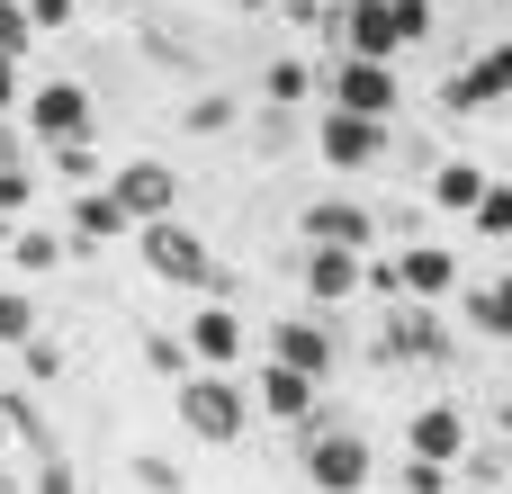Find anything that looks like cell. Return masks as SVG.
<instances>
[{"instance_id":"cell-20","label":"cell","mask_w":512,"mask_h":494,"mask_svg":"<svg viewBox=\"0 0 512 494\" xmlns=\"http://www.w3.org/2000/svg\"><path fill=\"white\" fill-rule=\"evenodd\" d=\"M432 198H441L450 216H477V198H486V171H477V162H441V180H432Z\"/></svg>"},{"instance_id":"cell-23","label":"cell","mask_w":512,"mask_h":494,"mask_svg":"<svg viewBox=\"0 0 512 494\" xmlns=\"http://www.w3.org/2000/svg\"><path fill=\"white\" fill-rule=\"evenodd\" d=\"M180 126H189V135H225V126H234V99H225V90H198V99L180 108Z\"/></svg>"},{"instance_id":"cell-8","label":"cell","mask_w":512,"mask_h":494,"mask_svg":"<svg viewBox=\"0 0 512 494\" xmlns=\"http://www.w3.org/2000/svg\"><path fill=\"white\" fill-rule=\"evenodd\" d=\"M108 189L126 198V216H135V225L180 216V171H171V162H117V171H108Z\"/></svg>"},{"instance_id":"cell-40","label":"cell","mask_w":512,"mask_h":494,"mask_svg":"<svg viewBox=\"0 0 512 494\" xmlns=\"http://www.w3.org/2000/svg\"><path fill=\"white\" fill-rule=\"evenodd\" d=\"M9 441H18V432H9V414H0V450H9Z\"/></svg>"},{"instance_id":"cell-25","label":"cell","mask_w":512,"mask_h":494,"mask_svg":"<svg viewBox=\"0 0 512 494\" xmlns=\"http://www.w3.org/2000/svg\"><path fill=\"white\" fill-rule=\"evenodd\" d=\"M45 162H54L63 180H81V189L99 180V153H90V135H81V144H45Z\"/></svg>"},{"instance_id":"cell-41","label":"cell","mask_w":512,"mask_h":494,"mask_svg":"<svg viewBox=\"0 0 512 494\" xmlns=\"http://www.w3.org/2000/svg\"><path fill=\"white\" fill-rule=\"evenodd\" d=\"M504 468H512V441H504Z\"/></svg>"},{"instance_id":"cell-15","label":"cell","mask_w":512,"mask_h":494,"mask_svg":"<svg viewBox=\"0 0 512 494\" xmlns=\"http://www.w3.org/2000/svg\"><path fill=\"white\" fill-rule=\"evenodd\" d=\"M396 279H405V297H450L459 288V252H441V243H405V261H396Z\"/></svg>"},{"instance_id":"cell-44","label":"cell","mask_w":512,"mask_h":494,"mask_svg":"<svg viewBox=\"0 0 512 494\" xmlns=\"http://www.w3.org/2000/svg\"><path fill=\"white\" fill-rule=\"evenodd\" d=\"M396 494H405V486H396Z\"/></svg>"},{"instance_id":"cell-7","label":"cell","mask_w":512,"mask_h":494,"mask_svg":"<svg viewBox=\"0 0 512 494\" xmlns=\"http://www.w3.org/2000/svg\"><path fill=\"white\" fill-rule=\"evenodd\" d=\"M378 360H450V333L423 297H396L387 306V333H378Z\"/></svg>"},{"instance_id":"cell-13","label":"cell","mask_w":512,"mask_h":494,"mask_svg":"<svg viewBox=\"0 0 512 494\" xmlns=\"http://www.w3.org/2000/svg\"><path fill=\"white\" fill-rule=\"evenodd\" d=\"M360 261H369V252L306 243V297H315V306H342V297H360Z\"/></svg>"},{"instance_id":"cell-21","label":"cell","mask_w":512,"mask_h":494,"mask_svg":"<svg viewBox=\"0 0 512 494\" xmlns=\"http://www.w3.org/2000/svg\"><path fill=\"white\" fill-rule=\"evenodd\" d=\"M0 414H9V432H18V441H27V450H36V459H45V450H63V441H54V423H45V405H36V396H0Z\"/></svg>"},{"instance_id":"cell-42","label":"cell","mask_w":512,"mask_h":494,"mask_svg":"<svg viewBox=\"0 0 512 494\" xmlns=\"http://www.w3.org/2000/svg\"><path fill=\"white\" fill-rule=\"evenodd\" d=\"M99 9H117V0H99Z\"/></svg>"},{"instance_id":"cell-30","label":"cell","mask_w":512,"mask_h":494,"mask_svg":"<svg viewBox=\"0 0 512 494\" xmlns=\"http://www.w3.org/2000/svg\"><path fill=\"white\" fill-rule=\"evenodd\" d=\"M135 486H144V494H189V477H180L171 459H153V450H144V459H135Z\"/></svg>"},{"instance_id":"cell-3","label":"cell","mask_w":512,"mask_h":494,"mask_svg":"<svg viewBox=\"0 0 512 494\" xmlns=\"http://www.w3.org/2000/svg\"><path fill=\"white\" fill-rule=\"evenodd\" d=\"M297 432H306V486L315 494H360L369 486V441H360V432H342V423H324V414H306Z\"/></svg>"},{"instance_id":"cell-12","label":"cell","mask_w":512,"mask_h":494,"mask_svg":"<svg viewBox=\"0 0 512 494\" xmlns=\"http://www.w3.org/2000/svg\"><path fill=\"white\" fill-rule=\"evenodd\" d=\"M297 225H306V243H342V252H369V234H378L360 198H315Z\"/></svg>"},{"instance_id":"cell-27","label":"cell","mask_w":512,"mask_h":494,"mask_svg":"<svg viewBox=\"0 0 512 494\" xmlns=\"http://www.w3.org/2000/svg\"><path fill=\"white\" fill-rule=\"evenodd\" d=\"M297 99H306V63L279 54V63H270V108H297Z\"/></svg>"},{"instance_id":"cell-18","label":"cell","mask_w":512,"mask_h":494,"mask_svg":"<svg viewBox=\"0 0 512 494\" xmlns=\"http://www.w3.org/2000/svg\"><path fill=\"white\" fill-rule=\"evenodd\" d=\"M63 252H72V234H54V225H18V234H9V261H18L27 279H36V270H54Z\"/></svg>"},{"instance_id":"cell-31","label":"cell","mask_w":512,"mask_h":494,"mask_svg":"<svg viewBox=\"0 0 512 494\" xmlns=\"http://www.w3.org/2000/svg\"><path fill=\"white\" fill-rule=\"evenodd\" d=\"M477 234H512V189H504V180H486V198H477Z\"/></svg>"},{"instance_id":"cell-39","label":"cell","mask_w":512,"mask_h":494,"mask_svg":"<svg viewBox=\"0 0 512 494\" xmlns=\"http://www.w3.org/2000/svg\"><path fill=\"white\" fill-rule=\"evenodd\" d=\"M279 9H288V18H324V0H279Z\"/></svg>"},{"instance_id":"cell-6","label":"cell","mask_w":512,"mask_h":494,"mask_svg":"<svg viewBox=\"0 0 512 494\" xmlns=\"http://www.w3.org/2000/svg\"><path fill=\"white\" fill-rule=\"evenodd\" d=\"M324 18H333V36H342L351 54H369V63H396V54H405V27H396V0H333Z\"/></svg>"},{"instance_id":"cell-36","label":"cell","mask_w":512,"mask_h":494,"mask_svg":"<svg viewBox=\"0 0 512 494\" xmlns=\"http://www.w3.org/2000/svg\"><path fill=\"white\" fill-rule=\"evenodd\" d=\"M18 360H27V378H54V369H63V351H54V342H18Z\"/></svg>"},{"instance_id":"cell-43","label":"cell","mask_w":512,"mask_h":494,"mask_svg":"<svg viewBox=\"0 0 512 494\" xmlns=\"http://www.w3.org/2000/svg\"><path fill=\"white\" fill-rule=\"evenodd\" d=\"M324 9H333V0H324Z\"/></svg>"},{"instance_id":"cell-22","label":"cell","mask_w":512,"mask_h":494,"mask_svg":"<svg viewBox=\"0 0 512 494\" xmlns=\"http://www.w3.org/2000/svg\"><path fill=\"white\" fill-rule=\"evenodd\" d=\"M18 342H36V297L0 288V351H18Z\"/></svg>"},{"instance_id":"cell-19","label":"cell","mask_w":512,"mask_h":494,"mask_svg":"<svg viewBox=\"0 0 512 494\" xmlns=\"http://www.w3.org/2000/svg\"><path fill=\"white\" fill-rule=\"evenodd\" d=\"M468 324H477V333H495V342H512V279L468 288Z\"/></svg>"},{"instance_id":"cell-29","label":"cell","mask_w":512,"mask_h":494,"mask_svg":"<svg viewBox=\"0 0 512 494\" xmlns=\"http://www.w3.org/2000/svg\"><path fill=\"white\" fill-rule=\"evenodd\" d=\"M36 45V18H27V0H0V54H27Z\"/></svg>"},{"instance_id":"cell-33","label":"cell","mask_w":512,"mask_h":494,"mask_svg":"<svg viewBox=\"0 0 512 494\" xmlns=\"http://www.w3.org/2000/svg\"><path fill=\"white\" fill-rule=\"evenodd\" d=\"M144 54H153V63H180L189 45H180V27H162V18H153V27H144Z\"/></svg>"},{"instance_id":"cell-38","label":"cell","mask_w":512,"mask_h":494,"mask_svg":"<svg viewBox=\"0 0 512 494\" xmlns=\"http://www.w3.org/2000/svg\"><path fill=\"white\" fill-rule=\"evenodd\" d=\"M9 162H27V126H9V117H0V171H9Z\"/></svg>"},{"instance_id":"cell-16","label":"cell","mask_w":512,"mask_h":494,"mask_svg":"<svg viewBox=\"0 0 512 494\" xmlns=\"http://www.w3.org/2000/svg\"><path fill=\"white\" fill-rule=\"evenodd\" d=\"M261 414H270V423H306V414H315V378L288 369V360H270V369H261Z\"/></svg>"},{"instance_id":"cell-28","label":"cell","mask_w":512,"mask_h":494,"mask_svg":"<svg viewBox=\"0 0 512 494\" xmlns=\"http://www.w3.org/2000/svg\"><path fill=\"white\" fill-rule=\"evenodd\" d=\"M144 360H153L162 378H189V342H180V333H144Z\"/></svg>"},{"instance_id":"cell-2","label":"cell","mask_w":512,"mask_h":494,"mask_svg":"<svg viewBox=\"0 0 512 494\" xmlns=\"http://www.w3.org/2000/svg\"><path fill=\"white\" fill-rule=\"evenodd\" d=\"M135 252H144V270H153L162 288H216V261H207V243H198V225H180V216H153V225H135Z\"/></svg>"},{"instance_id":"cell-14","label":"cell","mask_w":512,"mask_h":494,"mask_svg":"<svg viewBox=\"0 0 512 494\" xmlns=\"http://www.w3.org/2000/svg\"><path fill=\"white\" fill-rule=\"evenodd\" d=\"M270 360H288L306 378H333V333L306 324V315H288V324H270Z\"/></svg>"},{"instance_id":"cell-5","label":"cell","mask_w":512,"mask_h":494,"mask_svg":"<svg viewBox=\"0 0 512 494\" xmlns=\"http://www.w3.org/2000/svg\"><path fill=\"white\" fill-rule=\"evenodd\" d=\"M18 126H27L36 144H81V135H90V90H81V81H36Z\"/></svg>"},{"instance_id":"cell-4","label":"cell","mask_w":512,"mask_h":494,"mask_svg":"<svg viewBox=\"0 0 512 494\" xmlns=\"http://www.w3.org/2000/svg\"><path fill=\"white\" fill-rule=\"evenodd\" d=\"M324 99L351 108V117H396V108H405V81H396V63L342 54V63H324Z\"/></svg>"},{"instance_id":"cell-32","label":"cell","mask_w":512,"mask_h":494,"mask_svg":"<svg viewBox=\"0 0 512 494\" xmlns=\"http://www.w3.org/2000/svg\"><path fill=\"white\" fill-rule=\"evenodd\" d=\"M405 494H450V459H405Z\"/></svg>"},{"instance_id":"cell-37","label":"cell","mask_w":512,"mask_h":494,"mask_svg":"<svg viewBox=\"0 0 512 494\" xmlns=\"http://www.w3.org/2000/svg\"><path fill=\"white\" fill-rule=\"evenodd\" d=\"M27 108V81H18V54H0V117Z\"/></svg>"},{"instance_id":"cell-17","label":"cell","mask_w":512,"mask_h":494,"mask_svg":"<svg viewBox=\"0 0 512 494\" xmlns=\"http://www.w3.org/2000/svg\"><path fill=\"white\" fill-rule=\"evenodd\" d=\"M405 450H414V459H459V450H468V414H459V405H423L414 432H405Z\"/></svg>"},{"instance_id":"cell-10","label":"cell","mask_w":512,"mask_h":494,"mask_svg":"<svg viewBox=\"0 0 512 494\" xmlns=\"http://www.w3.org/2000/svg\"><path fill=\"white\" fill-rule=\"evenodd\" d=\"M243 342H252V333H243V315H234V306H216V297H207V306L189 315V360H198V369H234V360H243Z\"/></svg>"},{"instance_id":"cell-35","label":"cell","mask_w":512,"mask_h":494,"mask_svg":"<svg viewBox=\"0 0 512 494\" xmlns=\"http://www.w3.org/2000/svg\"><path fill=\"white\" fill-rule=\"evenodd\" d=\"M72 9H81V0H27V18H36V36H54V27H72Z\"/></svg>"},{"instance_id":"cell-11","label":"cell","mask_w":512,"mask_h":494,"mask_svg":"<svg viewBox=\"0 0 512 494\" xmlns=\"http://www.w3.org/2000/svg\"><path fill=\"white\" fill-rule=\"evenodd\" d=\"M117 234H135V216H126V198H117L108 180H90V189H72V243H117Z\"/></svg>"},{"instance_id":"cell-9","label":"cell","mask_w":512,"mask_h":494,"mask_svg":"<svg viewBox=\"0 0 512 494\" xmlns=\"http://www.w3.org/2000/svg\"><path fill=\"white\" fill-rule=\"evenodd\" d=\"M315 144H324L333 171H369V162L387 153V117H351V108H333V117L315 126Z\"/></svg>"},{"instance_id":"cell-26","label":"cell","mask_w":512,"mask_h":494,"mask_svg":"<svg viewBox=\"0 0 512 494\" xmlns=\"http://www.w3.org/2000/svg\"><path fill=\"white\" fill-rule=\"evenodd\" d=\"M27 494H81V468H72L63 450H45V459H36V486H27Z\"/></svg>"},{"instance_id":"cell-24","label":"cell","mask_w":512,"mask_h":494,"mask_svg":"<svg viewBox=\"0 0 512 494\" xmlns=\"http://www.w3.org/2000/svg\"><path fill=\"white\" fill-rule=\"evenodd\" d=\"M27 207H36V162H9L0 171V225H18Z\"/></svg>"},{"instance_id":"cell-34","label":"cell","mask_w":512,"mask_h":494,"mask_svg":"<svg viewBox=\"0 0 512 494\" xmlns=\"http://www.w3.org/2000/svg\"><path fill=\"white\" fill-rule=\"evenodd\" d=\"M396 27H405V45H423L432 36V0H396Z\"/></svg>"},{"instance_id":"cell-1","label":"cell","mask_w":512,"mask_h":494,"mask_svg":"<svg viewBox=\"0 0 512 494\" xmlns=\"http://www.w3.org/2000/svg\"><path fill=\"white\" fill-rule=\"evenodd\" d=\"M180 423H189V441L234 450V441L252 432V396H243L225 369H189V378H180Z\"/></svg>"}]
</instances>
